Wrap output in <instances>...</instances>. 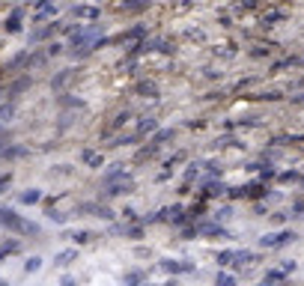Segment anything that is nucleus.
Wrapping results in <instances>:
<instances>
[{
	"label": "nucleus",
	"instance_id": "obj_10",
	"mask_svg": "<svg viewBox=\"0 0 304 286\" xmlns=\"http://www.w3.org/2000/svg\"><path fill=\"white\" fill-rule=\"evenodd\" d=\"M39 200V191H24L21 194V203H36Z\"/></svg>",
	"mask_w": 304,
	"mask_h": 286
},
{
	"label": "nucleus",
	"instance_id": "obj_5",
	"mask_svg": "<svg viewBox=\"0 0 304 286\" xmlns=\"http://www.w3.org/2000/svg\"><path fill=\"white\" fill-rule=\"evenodd\" d=\"M75 260V250L69 247V250H60V254H57V265H69Z\"/></svg>",
	"mask_w": 304,
	"mask_h": 286
},
{
	"label": "nucleus",
	"instance_id": "obj_1",
	"mask_svg": "<svg viewBox=\"0 0 304 286\" xmlns=\"http://www.w3.org/2000/svg\"><path fill=\"white\" fill-rule=\"evenodd\" d=\"M295 236L289 233V230H283V233H272V236H262V247H283L286 241H292Z\"/></svg>",
	"mask_w": 304,
	"mask_h": 286
},
{
	"label": "nucleus",
	"instance_id": "obj_4",
	"mask_svg": "<svg viewBox=\"0 0 304 286\" xmlns=\"http://www.w3.org/2000/svg\"><path fill=\"white\" fill-rule=\"evenodd\" d=\"M39 268H42V260H39V257H30V260L24 262V271H27V274H36Z\"/></svg>",
	"mask_w": 304,
	"mask_h": 286
},
{
	"label": "nucleus",
	"instance_id": "obj_8",
	"mask_svg": "<svg viewBox=\"0 0 304 286\" xmlns=\"http://www.w3.org/2000/svg\"><path fill=\"white\" fill-rule=\"evenodd\" d=\"M200 233H203V236H224V230H221V227H215V224H203V227H200Z\"/></svg>",
	"mask_w": 304,
	"mask_h": 286
},
{
	"label": "nucleus",
	"instance_id": "obj_13",
	"mask_svg": "<svg viewBox=\"0 0 304 286\" xmlns=\"http://www.w3.org/2000/svg\"><path fill=\"white\" fill-rule=\"evenodd\" d=\"M63 286H75V280H72V277H66V280H63Z\"/></svg>",
	"mask_w": 304,
	"mask_h": 286
},
{
	"label": "nucleus",
	"instance_id": "obj_9",
	"mask_svg": "<svg viewBox=\"0 0 304 286\" xmlns=\"http://www.w3.org/2000/svg\"><path fill=\"white\" fill-rule=\"evenodd\" d=\"M84 161L93 164V167H99V164H101V155H96V152H84Z\"/></svg>",
	"mask_w": 304,
	"mask_h": 286
},
{
	"label": "nucleus",
	"instance_id": "obj_12",
	"mask_svg": "<svg viewBox=\"0 0 304 286\" xmlns=\"http://www.w3.org/2000/svg\"><path fill=\"white\" fill-rule=\"evenodd\" d=\"M6 182H9V176H3V179H0V188H6Z\"/></svg>",
	"mask_w": 304,
	"mask_h": 286
},
{
	"label": "nucleus",
	"instance_id": "obj_11",
	"mask_svg": "<svg viewBox=\"0 0 304 286\" xmlns=\"http://www.w3.org/2000/svg\"><path fill=\"white\" fill-rule=\"evenodd\" d=\"M75 241H81V244H84V241H93V233H78V236H75Z\"/></svg>",
	"mask_w": 304,
	"mask_h": 286
},
{
	"label": "nucleus",
	"instance_id": "obj_6",
	"mask_svg": "<svg viewBox=\"0 0 304 286\" xmlns=\"http://www.w3.org/2000/svg\"><path fill=\"white\" fill-rule=\"evenodd\" d=\"M215 286H236V277H233V274H218V277H215Z\"/></svg>",
	"mask_w": 304,
	"mask_h": 286
},
{
	"label": "nucleus",
	"instance_id": "obj_7",
	"mask_svg": "<svg viewBox=\"0 0 304 286\" xmlns=\"http://www.w3.org/2000/svg\"><path fill=\"white\" fill-rule=\"evenodd\" d=\"M164 268H167V271H191V265H188V262H170V260L164 262Z\"/></svg>",
	"mask_w": 304,
	"mask_h": 286
},
{
	"label": "nucleus",
	"instance_id": "obj_3",
	"mask_svg": "<svg viewBox=\"0 0 304 286\" xmlns=\"http://www.w3.org/2000/svg\"><path fill=\"white\" fill-rule=\"evenodd\" d=\"M0 224L9 227V230H24V227H27L21 218H15V212H12V209H0Z\"/></svg>",
	"mask_w": 304,
	"mask_h": 286
},
{
	"label": "nucleus",
	"instance_id": "obj_2",
	"mask_svg": "<svg viewBox=\"0 0 304 286\" xmlns=\"http://www.w3.org/2000/svg\"><path fill=\"white\" fill-rule=\"evenodd\" d=\"M245 260H251L248 250H221V254H218V262H224V265H230V262H245Z\"/></svg>",
	"mask_w": 304,
	"mask_h": 286
},
{
	"label": "nucleus",
	"instance_id": "obj_14",
	"mask_svg": "<svg viewBox=\"0 0 304 286\" xmlns=\"http://www.w3.org/2000/svg\"><path fill=\"white\" fill-rule=\"evenodd\" d=\"M0 286H6V283H0Z\"/></svg>",
	"mask_w": 304,
	"mask_h": 286
}]
</instances>
